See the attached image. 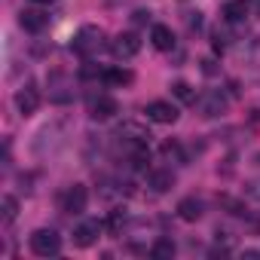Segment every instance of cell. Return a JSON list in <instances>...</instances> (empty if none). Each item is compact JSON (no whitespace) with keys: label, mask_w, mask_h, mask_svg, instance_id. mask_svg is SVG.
<instances>
[{"label":"cell","mask_w":260,"mask_h":260,"mask_svg":"<svg viewBox=\"0 0 260 260\" xmlns=\"http://www.w3.org/2000/svg\"><path fill=\"white\" fill-rule=\"evenodd\" d=\"M28 245H31V251L37 257H55L61 251V236L55 230H34L31 239H28Z\"/></svg>","instance_id":"obj_1"},{"label":"cell","mask_w":260,"mask_h":260,"mask_svg":"<svg viewBox=\"0 0 260 260\" xmlns=\"http://www.w3.org/2000/svg\"><path fill=\"white\" fill-rule=\"evenodd\" d=\"M98 49H101V28L98 25H83L77 31V37H74V52H80L83 58H89Z\"/></svg>","instance_id":"obj_2"},{"label":"cell","mask_w":260,"mask_h":260,"mask_svg":"<svg viewBox=\"0 0 260 260\" xmlns=\"http://www.w3.org/2000/svg\"><path fill=\"white\" fill-rule=\"evenodd\" d=\"M196 104H199V116H205V119H214V116H220V113L226 110L230 98H226L220 89H211V92H205L202 98H196Z\"/></svg>","instance_id":"obj_3"},{"label":"cell","mask_w":260,"mask_h":260,"mask_svg":"<svg viewBox=\"0 0 260 260\" xmlns=\"http://www.w3.org/2000/svg\"><path fill=\"white\" fill-rule=\"evenodd\" d=\"M116 138L125 141L128 150H132V147H138V144H147V141H150V132H147L141 122H122V125L116 128Z\"/></svg>","instance_id":"obj_4"},{"label":"cell","mask_w":260,"mask_h":260,"mask_svg":"<svg viewBox=\"0 0 260 260\" xmlns=\"http://www.w3.org/2000/svg\"><path fill=\"white\" fill-rule=\"evenodd\" d=\"M178 116L181 113L172 101H150L147 104V119H153L159 125H172V122H178Z\"/></svg>","instance_id":"obj_5"},{"label":"cell","mask_w":260,"mask_h":260,"mask_svg":"<svg viewBox=\"0 0 260 260\" xmlns=\"http://www.w3.org/2000/svg\"><path fill=\"white\" fill-rule=\"evenodd\" d=\"M113 55L116 58H135L138 52H141V37L138 34H132V31H128V34H119L116 40H113Z\"/></svg>","instance_id":"obj_6"},{"label":"cell","mask_w":260,"mask_h":260,"mask_svg":"<svg viewBox=\"0 0 260 260\" xmlns=\"http://www.w3.org/2000/svg\"><path fill=\"white\" fill-rule=\"evenodd\" d=\"M37 107H40V92H37V86H22V89L16 92V110H19L22 116H31V113H37Z\"/></svg>","instance_id":"obj_7"},{"label":"cell","mask_w":260,"mask_h":260,"mask_svg":"<svg viewBox=\"0 0 260 260\" xmlns=\"http://www.w3.org/2000/svg\"><path fill=\"white\" fill-rule=\"evenodd\" d=\"M86 205H89V190H86L83 184L68 187V193H64V211H68V214H83Z\"/></svg>","instance_id":"obj_8"},{"label":"cell","mask_w":260,"mask_h":260,"mask_svg":"<svg viewBox=\"0 0 260 260\" xmlns=\"http://www.w3.org/2000/svg\"><path fill=\"white\" fill-rule=\"evenodd\" d=\"M49 101H55V104H68V101H74L71 80H68L64 74H52V77H49Z\"/></svg>","instance_id":"obj_9"},{"label":"cell","mask_w":260,"mask_h":260,"mask_svg":"<svg viewBox=\"0 0 260 260\" xmlns=\"http://www.w3.org/2000/svg\"><path fill=\"white\" fill-rule=\"evenodd\" d=\"M101 223L98 220H83L77 230H74V245L77 248H89V245H95L98 242V236H101Z\"/></svg>","instance_id":"obj_10"},{"label":"cell","mask_w":260,"mask_h":260,"mask_svg":"<svg viewBox=\"0 0 260 260\" xmlns=\"http://www.w3.org/2000/svg\"><path fill=\"white\" fill-rule=\"evenodd\" d=\"M113 113H119L116 98H110V95H98V98L89 101V116H92V119H110Z\"/></svg>","instance_id":"obj_11"},{"label":"cell","mask_w":260,"mask_h":260,"mask_svg":"<svg viewBox=\"0 0 260 260\" xmlns=\"http://www.w3.org/2000/svg\"><path fill=\"white\" fill-rule=\"evenodd\" d=\"M202 214H205V205H202V199H196V196H187V199H181V202H178V217H181V220H187V223H196V220H202Z\"/></svg>","instance_id":"obj_12"},{"label":"cell","mask_w":260,"mask_h":260,"mask_svg":"<svg viewBox=\"0 0 260 260\" xmlns=\"http://www.w3.org/2000/svg\"><path fill=\"white\" fill-rule=\"evenodd\" d=\"M19 25H22L25 31H31V34H40V31L49 25V16H46L43 10H22Z\"/></svg>","instance_id":"obj_13"},{"label":"cell","mask_w":260,"mask_h":260,"mask_svg":"<svg viewBox=\"0 0 260 260\" xmlns=\"http://www.w3.org/2000/svg\"><path fill=\"white\" fill-rule=\"evenodd\" d=\"M147 187H153L156 193H169V190L175 187L172 169H150V172H147Z\"/></svg>","instance_id":"obj_14"},{"label":"cell","mask_w":260,"mask_h":260,"mask_svg":"<svg viewBox=\"0 0 260 260\" xmlns=\"http://www.w3.org/2000/svg\"><path fill=\"white\" fill-rule=\"evenodd\" d=\"M248 10H251V4L248 0H230V4L223 7V22H233V25H242L245 19H248Z\"/></svg>","instance_id":"obj_15"},{"label":"cell","mask_w":260,"mask_h":260,"mask_svg":"<svg viewBox=\"0 0 260 260\" xmlns=\"http://www.w3.org/2000/svg\"><path fill=\"white\" fill-rule=\"evenodd\" d=\"M150 43H153L159 52L175 49V34H172V28H169V25H153V31H150Z\"/></svg>","instance_id":"obj_16"},{"label":"cell","mask_w":260,"mask_h":260,"mask_svg":"<svg viewBox=\"0 0 260 260\" xmlns=\"http://www.w3.org/2000/svg\"><path fill=\"white\" fill-rule=\"evenodd\" d=\"M101 80H104V86H128L135 77H132V71H125V68H107L104 74H101Z\"/></svg>","instance_id":"obj_17"},{"label":"cell","mask_w":260,"mask_h":260,"mask_svg":"<svg viewBox=\"0 0 260 260\" xmlns=\"http://www.w3.org/2000/svg\"><path fill=\"white\" fill-rule=\"evenodd\" d=\"M128 162H132L135 172H144V169L150 166V147H147V144L132 147V150H128Z\"/></svg>","instance_id":"obj_18"},{"label":"cell","mask_w":260,"mask_h":260,"mask_svg":"<svg viewBox=\"0 0 260 260\" xmlns=\"http://www.w3.org/2000/svg\"><path fill=\"white\" fill-rule=\"evenodd\" d=\"M150 257H156V260H169V257H175V242H172V239H156L153 248H150Z\"/></svg>","instance_id":"obj_19"},{"label":"cell","mask_w":260,"mask_h":260,"mask_svg":"<svg viewBox=\"0 0 260 260\" xmlns=\"http://www.w3.org/2000/svg\"><path fill=\"white\" fill-rule=\"evenodd\" d=\"M242 61L248 68H260V34L248 43V49H242Z\"/></svg>","instance_id":"obj_20"},{"label":"cell","mask_w":260,"mask_h":260,"mask_svg":"<svg viewBox=\"0 0 260 260\" xmlns=\"http://www.w3.org/2000/svg\"><path fill=\"white\" fill-rule=\"evenodd\" d=\"M16 214H19V202H16L13 196H4V199H0V220H4V223H13Z\"/></svg>","instance_id":"obj_21"},{"label":"cell","mask_w":260,"mask_h":260,"mask_svg":"<svg viewBox=\"0 0 260 260\" xmlns=\"http://www.w3.org/2000/svg\"><path fill=\"white\" fill-rule=\"evenodd\" d=\"M172 95H175L178 101H184V104H193V101H196V89H193L190 83H184V80H178V83L172 86Z\"/></svg>","instance_id":"obj_22"},{"label":"cell","mask_w":260,"mask_h":260,"mask_svg":"<svg viewBox=\"0 0 260 260\" xmlns=\"http://www.w3.org/2000/svg\"><path fill=\"white\" fill-rule=\"evenodd\" d=\"M122 226H125V211H122V208L110 211V217H107V230H110V236H119Z\"/></svg>","instance_id":"obj_23"},{"label":"cell","mask_w":260,"mask_h":260,"mask_svg":"<svg viewBox=\"0 0 260 260\" xmlns=\"http://www.w3.org/2000/svg\"><path fill=\"white\" fill-rule=\"evenodd\" d=\"M245 196L254 199V202H260V178H251V181L245 184Z\"/></svg>","instance_id":"obj_24"},{"label":"cell","mask_w":260,"mask_h":260,"mask_svg":"<svg viewBox=\"0 0 260 260\" xmlns=\"http://www.w3.org/2000/svg\"><path fill=\"white\" fill-rule=\"evenodd\" d=\"M162 153H166L169 159H178V162H184V150H181L178 144H172V141H169V144L162 147Z\"/></svg>","instance_id":"obj_25"},{"label":"cell","mask_w":260,"mask_h":260,"mask_svg":"<svg viewBox=\"0 0 260 260\" xmlns=\"http://www.w3.org/2000/svg\"><path fill=\"white\" fill-rule=\"evenodd\" d=\"M101 74H104V71H98L92 61H86V64L80 68V77H83V80H92V77H101Z\"/></svg>","instance_id":"obj_26"},{"label":"cell","mask_w":260,"mask_h":260,"mask_svg":"<svg viewBox=\"0 0 260 260\" xmlns=\"http://www.w3.org/2000/svg\"><path fill=\"white\" fill-rule=\"evenodd\" d=\"M184 16H187L184 22H187L190 31H199V28H202V16H199V13H184Z\"/></svg>","instance_id":"obj_27"},{"label":"cell","mask_w":260,"mask_h":260,"mask_svg":"<svg viewBox=\"0 0 260 260\" xmlns=\"http://www.w3.org/2000/svg\"><path fill=\"white\" fill-rule=\"evenodd\" d=\"M202 71H205L208 77H211V74H217V68H214V61H211V58H202Z\"/></svg>","instance_id":"obj_28"},{"label":"cell","mask_w":260,"mask_h":260,"mask_svg":"<svg viewBox=\"0 0 260 260\" xmlns=\"http://www.w3.org/2000/svg\"><path fill=\"white\" fill-rule=\"evenodd\" d=\"M34 4H40V7H43V4H55V0H34Z\"/></svg>","instance_id":"obj_29"},{"label":"cell","mask_w":260,"mask_h":260,"mask_svg":"<svg viewBox=\"0 0 260 260\" xmlns=\"http://www.w3.org/2000/svg\"><path fill=\"white\" fill-rule=\"evenodd\" d=\"M254 4H257V10H260V0H254Z\"/></svg>","instance_id":"obj_30"}]
</instances>
